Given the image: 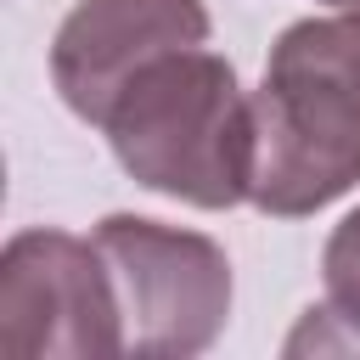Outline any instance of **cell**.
<instances>
[{"instance_id": "1", "label": "cell", "mask_w": 360, "mask_h": 360, "mask_svg": "<svg viewBox=\"0 0 360 360\" xmlns=\"http://www.w3.org/2000/svg\"><path fill=\"white\" fill-rule=\"evenodd\" d=\"M360 186V17L281 28L253 90V208L304 219Z\"/></svg>"}, {"instance_id": "4", "label": "cell", "mask_w": 360, "mask_h": 360, "mask_svg": "<svg viewBox=\"0 0 360 360\" xmlns=\"http://www.w3.org/2000/svg\"><path fill=\"white\" fill-rule=\"evenodd\" d=\"M0 354L6 360H107L124 354V309L96 236L17 231L0 253Z\"/></svg>"}, {"instance_id": "7", "label": "cell", "mask_w": 360, "mask_h": 360, "mask_svg": "<svg viewBox=\"0 0 360 360\" xmlns=\"http://www.w3.org/2000/svg\"><path fill=\"white\" fill-rule=\"evenodd\" d=\"M326 6H332V11H354V17H360V0H326Z\"/></svg>"}, {"instance_id": "2", "label": "cell", "mask_w": 360, "mask_h": 360, "mask_svg": "<svg viewBox=\"0 0 360 360\" xmlns=\"http://www.w3.org/2000/svg\"><path fill=\"white\" fill-rule=\"evenodd\" d=\"M101 129L124 174L146 191L214 214L253 197V101L208 45L152 56L118 90Z\"/></svg>"}, {"instance_id": "3", "label": "cell", "mask_w": 360, "mask_h": 360, "mask_svg": "<svg viewBox=\"0 0 360 360\" xmlns=\"http://www.w3.org/2000/svg\"><path fill=\"white\" fill-rule=\"evenodd\" d=\"M96 248L124 309V354L186 360L202 354L231 315V259L214 236L141 214H107Z\"/></svg>"}, {"instance_id": "6", "label": "cell", "mask_w": 360, "mask_h": 360, "mask_svg": "<svg viewBox=\"0 0 360 360\" xmlns=\"http://www.w3.org/2000/svg\"><path fill=\"white\" fill-rule=\"evenodd\" d=\"M326 276V315L349 326V349H360V208L343 214L321 248Z\"/></svg>"}, {"instance_id": "5", "label": "cell", "mask_w": 360, "mask_h": 360, "mask_svg": "<svg viewBox=\"0 0 360 360\" xmlns=\"http://www.w3.org/2000/svg\"><path fill=\"white\" fill-rule=\"evenodd\" d=\"M180 45H208L202 0H79L51 39V79L62 101L101 129L118 90Z\"/></svg>"}]
</instances>
